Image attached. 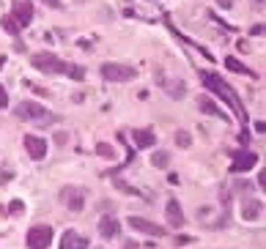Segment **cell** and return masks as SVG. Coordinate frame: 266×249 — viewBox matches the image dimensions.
I'll return each mask as SVG.
<instances>
[{
    "label": "cell",
    "mask_w": 266,
    "mask_h": 249,
    "mask_svg": "<svg viewBox=\"0 0 266 249\" xmlns=\"http://www.w3.org/2000/svg\"><path fill=\"white\" fill-rule=\"evenodd\" d=\"M200 80H203V85L209 90H214L220 99H222L228 107H231L233 112H236L242 121H247V112H244V107H242V102H239V96H236V90L231 88V85L225 83L222 77H217V74H211V71H200Z\"/></svg>",
    "instance_id": "obj_1"
},
{
    "label": "cell",
    "mask_w": 266,
    "mask_h": 249,
    "mask_svg": "<svg viewBox=\"0 0 266 249\" xmlns=\"http://www.w3.org/2000/svg\"><path fill=\"white\" fill-rule=\"evenodd\" d=\"M14 115L20 118V121H33V124H39V126H52V124L58 121L52 112L44 110L42 104H36V102H22V104H17Z\"/></svg>",
    "instance_id": "obj_2"
},
{
    "label": "cell",
    "mask_w": 266,
    "mask_h": 249,
    "mask_svg": "<svg viewBox=\"0 0 266 249\" xmlns=\"http://www.w3.org/2000/svg\"><path fill=\"white\" fill-rule=\"evenodd\" d=\"M30 63L44 74H66V63L58 55H52V52H39V55L30 58Z\"/></svg>",
    "instance_id": "obj_3"
},
{
    "label": "cell",
    "mask_w": 266,
    "mask_h": 249,
    "mask_svg": "<svg viewBox=\"0 0 266 249\" xmlns=\"http://www.w3.org/2000/svg\"><path fill=\"white\" fill-rule=\"evenodd\" d=\"M102 77L107 83H129V80L137 77V71L132 66H124V63H105L102 66Z\"/></svg>",
    "instance_id": "obj_4"
},
{
    "label": "cell",
    "mask_w": 266,
    "mask_h": 249,
    "mask_svg": "<svg viewBox=\"0 0 266 249\" xmlns=\"http://www.w3.org/2000/svg\"><path fill=\"white\" fill-rule=\"evenodd\" d=\"M52 244V228L47 225H36L28 230V247L30 249H47Z\"/></svg>",
    "instance_id": "obj_5"
},
{
    "label": "cell",
    "mask_w": 266,
    "mask_h": 249,
    "mask_svg": "<svg viewBox=\"0 0 266 249\" xmlns=\"http://www.w3.org/2000/svg\"><path fill=\"white\" fill-rule=\"evenodd\" d=\"M11 20H14L20 28H25V25H30V22H33V6H30V0H14Z\"/></svg>",
    "instance_id": "obj_6"
},
{
    "label": "cell",
    "mask_w": 266,
    "mask_h": 249,
    "mask_svg": "<svg viewBox=\"0 0 266 249\" xmlns=\"http://www.w3.org/2000/svg\"><path fill=\"white\" fill-rule=\"evenodd\" d=\"M61 200L66 203L69 211H83L85 192H83V189H77V187H66V189H61Z\"/></svg>",
    "instance_id": "obj_7"
},
{
    "label": "cell",
    "mask_w": 266,
    "mask_h": 249,
    "mask_svg": "<svg viewBox=\"0 0 266 249\" xmlns=\"http://www.w3.org/2000/svg\"><path fill=\"white\" fill-rule=\"evenodd\" d=\"M258 165V153L252 151H239L236 156H233V165H231V173H244V170H250V167Z\"/></svg>",
    "instance_id": "obj_8"
},
{
    "label": "cell",
    "mask_w": 266,
    "mask_h": 249,
    "mask_svg": "<svg viewBox=\"0 0 266 249\" xmlns=\"http://www.w3.org/2000/svg\"><path fill=\"white\" fill-rule=\"evenodd\" d=\"M61 249H88V238L77 230H63L61 233Z\"/></svg>",
    "instance_id": "obj_9"
},
{
    "label": "cell",
    "mask_w": 266,
    "mask_h": 249,
    "mask_svg": "<svg viewBox=\"0 0 266 249\" xmlns=\"http://www.w3.org/2000/svg\"><path fill=\"white\" fill-rule=\"evenodd\" d=\"M25 148H28V153L36 162H42L44 156H47V143H44L42 137H36V134H28V137H25Z\"/></svg>",
    "instance_id": "obj_10"
},
{
    "label": "cell",
    "mask_w": 266,
    "mask_h": 249,
    "mask_svg": "<svg viewBox=\"0 0 266 249\" xmlns=\"http://www.w3.org/2000/svg\"><path fill=\"white\" fill-rule=\"evenodd\" d=\"M129 228L134 230H140V233H148V235H165V230L159 228V225H154V222H148V219H140V216H129Z\"/></svg>",
    "instance_id": "obj_11"
},
{
    "label": "cell",
    "mask_w": 266,
    "mask_h": 249,
    "mask_svg": "<svg viewBox=\"0 0 266 249\" xmlns=\"http://www.w3.org/2000/svg\"><path fill=\"white\" fill-rule=\"evenodd\" d=\"M118 219H115V216H102V219H99V235H102V238H115V235H118Z\"/></svg>",
    "instance_id": "obj_12"
},
{
    "label": "cell",
    "mask_w": 266,
    "mask_h": 249,
    "mask_svg": "<svg viewBox=\"0 0 266 249\" xmlns=\"http://www.w3.org/2000/svg\"><path fill=\"white\" fill-rule=\"evenodd\" d=\"M261 214H264V203L261 200H244V206H242V216H244L247 222H255Z\"/></svg>",
    "instance_id": "obj_13"
},
{
    "label": "cell",
    "mask_w": 266,
    "mask_h": 249,
    "mask_svg": "<svg viewBox=\"0 0 266 249\" xmlns=\"http://www.w3.org/2000/svg\"><path fill=\"white\" fill-rule=\"evenodd\" d=\"M132 140H134V145H137V148H151L156 143V137H154V132H151V129H134Z\"/></svg>",
    "instance_id": "obj_14"
},
{
    "label": "cell",
    "mask_w": 266,
    "mask_h": 249,
    "mask_svg": "<svg viewBox=\"0 0 266 249\" xmlns=\"http://www.w3.org/2000/svg\"><path fill=\"white\" fill-rule=\"evenodd\" d=\"M168 222H170V228H181L184 225V214H181L178 200H168Z\"/></svg>",
    "instance_id": "obj_15"
},
{
    "label": "cell",
    "mask_w": 266,
    "mask_h": 249,
    "mask_svg": "<svg viewBox=\"0 0 266 249\" xmlns=\"http://www.w3.org/2000/svg\"><path fill=\"white\" fill-rule=\"evenodd\" d=\"M198 107H200L203 112H209V115H217L220 121H228V115H225V112L220 110V107H217L214 102H211L209 96H198Z\"/></svg>",
    "instance_id": "obj_16"
},
{
    "label": "cell",
    "mask_w": 266,
    "mask_h": 249,
    "mask_svg": "<svg viewBox=\"0 0 266 249\" xmlns=\"http://www.w3.org/2000/svg\"><path fill=\"white\" fill-rule=\"evenodd\" d=\"M162 85H165V90L170 93V99H184V93H187V85L181 83V80H162Z\"/></svg>",
    "instance_id": "obj_17"
},
{
    "label": "cell",
    "mask_w": 266,
    "mask_h": 249,
    "mask_svg": "<svg viewBox=\"0 0 266 249\" xmlns=\"http://www.w3.org/2000/svg\"><path fill=\"white\" fill-rule=\"evenodd\" d=\"M151 165L159 167V170H165V167L170 165V153H168V151H154V156H151Z\"/></svg>",
    "instance_id": "obj_18"
},
{
    "label": "cell",
    "mask_w": 266,
    "mask_h": 249,
    "mask_svg": "<svg viewBox=\"0 0 266 249\" xmlns=\"http://www.w3.org/2000/svg\"><path fill=\"white\" fill-rule=\"evenodd\" d=\"M225 66H228V71H239V74H247V77H252V71L247 69V66H242V63H239L236 58H225Z\"/></svg>",
    "instance_id": "obj_19"
},
{
    "label": "cell",
    "mask_w": 266,
    "mask_h": 249,
    "mask_svg": "<svg viewBox=\"0 0 266 249\" xmlns=\"http://www.w3.org/2000/svg\"><path fill=\"white\" fill-rule=\"evenodd\" d=\"M66 74H69L71 80H83L85 69H83V66H74V63H66Z\"/></svg>",
    "instance_id": "obj_20"
},
{
    "label": "cell",
    "mask_w": 266,
    "mask_h": 249,
    "mask_svg": "<svg viewBox=\"0 0 266 249\" xmlns=\"http://www.w3.org/2000/svg\"><path fill=\"white\" fill-rule=\"evenodd\" d=\"M0 25H3V30H8V33H20V25H17L14 20H11V17H0Z\"/></svg>",
    "instance_id": "obj_21"
},
{
    "label": "cell",
    "mask_w": 266,
    "mask_h": 249,
    "mask_svg": "<svg viewBox=\"0 0 266 249\" xmlns=\"http://www.w3.org/2000/svg\"><path fill=\"white\" fill-rule=\"evenodd\" d=\"M176 145H178V148H189V145H192L189 132H176Z\"/></svg>",
    "instance_id": "obj_22"
},
{
    "label": "cell",
    "mask_w": 266,
    "mask_h": 249,
    "mask_svg": "<svg viewBox=\"0 0 266 249\" xmlns=\"http://www.w3.org/2000/svg\"><path fill=\"white\" fill-rule=\"evenodd\" d=\"M96 153H99V156H107V159H112V156H115L112 145H107V143H99V145H96Z\"/></svg>",
    "instance_id": "obj_23"
},
{
    "label": "cell",
    "mask_w": 266,
    "mask_h": 249,
    "mask_svg": "<svg viewBox=\"0 0 266 249\" xmlns=\"http://www.w3.org/2000/svg\"><path fill=\"white\" fill-rule=\"evenodd\" d=\"M8 208H11V214H14V216H20L22 211H25V203H22V200H14Z\"/></svg>",
    "instance_id": "obj_24"
},
{
    "label": "cell",
    "mask_w": 266,
    "mask_h": 249,
    "mask_svg": "<svg viewBox=\"0 0 266 249\" xmlns=\"http://www.w3.org/2000/svg\"><path fill=\"white\" fill-rule=\"evenodd\" d=\"M250 187H252V184H247V181H236V187H233V189L242 192V194H247V192H250Z\"/></svg>",
    "instance_id": "obj_25"
},
{
    "label": "cell",
    "mask_w": 266,
    "mask_h": 249,
    "mask_svg": "<svg viewBox=\"0 0 266 249\" xmlns=\"http://www.w3.org/2000/svg\"><path fill=\"white\" fill-rule=\"evenodd\" d=\"M8 107V93H6V88L0 85V110H6Z\"/></svg>",
    "instance_id": "obj_26"
},
{
    "label": "cell",
    "mask_w": 266,
    "mask_h": 249,
    "mask_svg": "<svg viewBox=\"0 0 266 249\" xmlns=\"http://www.w3.org/2000/svg\"><path fill=\"white\" fill-rule=\"evenodd\" d=\"M66 140H69V134H66V132H58V134H55V143H58V145H63Z\"/></svg>",
    "instance_id": "obj_27"
},
{
    "label": "cell",
    "mask_w": 266,
    "mask_h": 249,
    "mask_svg": "<svg viewBox=\"0 0 266 249\" xmlns=\"http://www.w3.org/2000/svg\"><path fill=\"white\" fill-rule=\"evenodd\" d=\"M250 33H252V36H264V22H258V25H255Z\"/></svg>",
    "instance_id": "obj_28"
},
{
    "label": "cell",
    "mask_w": 266,
    "mask_h": 249,
    "mask_svg": "<svg viewBox=\"0 0 266 249\" xmlns=\"http://www.w3.org/2000/svg\"><path fill=\"white\" fill-rule=\"evenodd\" d=\"M42 3H47L49 8H58V6H61V0H42Z\"/></svg>",
    "instance_id": "obj_29"
},
{
    "label": "cell",
    "mask_w": 266,
    "mask_h": 249,
    "mask_svg": "<svg viewBox=\"0 0 266 249\" xmlns=\"http://www.w3.org/2000/svg\"><path fill=\"white\" fill-rule=\"evenodd\" d=\"M264 184H266V173H264V170H261V173H258V187L264 189Z\"/></svg>",
    "instance_id": "obj_30"
},
{
    "label": "cell",
    "mask_w": 266,
    "mask_h": 249,
    "mask_svg": "<svg viewBox=\"0 0 266 249\" xmlns=\"http://www.w3.org/2000/svg\"><path fill=\"white\" fill-rule=\"evenodd\" d=\"M217 3H220L222 8H231V6H233V0H217Z\"/></svg>",
    "instance_id": "obj_31"
},
{
    "label": "cell",
    "mask_w": 266,
    "mask_h": 249,
    "mask_svg": "<svg viewBox=\"0 0 266 249\" xmlns=\"http://www.w3.org/2000/svg\"><path fill=\"white\" fill-rule=\"evenodd\" d=\"M124 249H137V244L134 241H124Z\"/></svg>",
    "instance_id": "obj_32"
}]
</instances>
